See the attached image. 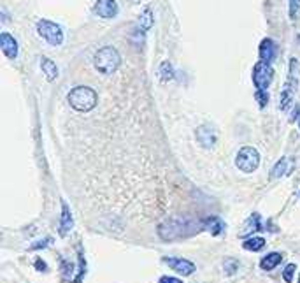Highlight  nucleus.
I'll list each match as a JSON object with an SVG mask.
<instances>
[{
    "label": "nucleus",
    "instance_id": "obj_1",
    "mask_svg": "<svg viewBox=\"0 0 300 283\" xmlns=\"http://www.w3.org/2000/svg\"><path fill=\"white\" fill-rule=\"evenodd\" d=\"M67 101H69V104L72 106L76 111L88 113L97 106L98 95H97V91L90 86H76L69 91Z\"/></svg>",
    "mask_w": 300,
    "mask_h": 283
},
{
    "label": "nucleus",
    "instance_id": "obj_2",
    "mask_svg": "<svg viewBox=\"0 0 300 283\" xmlns=\"http://www.w3.org/2000/svg\"><path fill=\"white\" fill-rule=\"evenodd\" d=\"M93 64H95V69H97L98 72H102V74H113V72H116L118 67H120L121 57L116 48L104 46L95 53Z\"/></svg>",
    "mask_w": 300,
    "mask_h": 283
},
{
    "label": "nucleus",
    "instance_id": "obj_3",
    "mask_svg": "<svg viewBox=\"0 0 300 283\" xmlns=\"http://www.w3.org/2000/svg\"><path fill=\"white\" fill-rule=\"evenodd\" d=\"M37 34L44 40L51 44V46H60L64 42V30L58 23L49 20H39L37 21Z\"/></svg>",
    "mask_w": 300,
    "mask_h": 283
},
{
    "label": "nucleus",
    "instance_id": "obj_4",
    "mask_svg": "<svg viewBox=\"0 0 300 283\" xmlns=\"http://www.w3.org/2000/svg\"><path fill=\"white\" fill-rule=\"evenodd\" d=\"M235 165L242 172L257 171L258 165H260V153H258V150L253 148V146H244V148H240L235 157Z\"/></svg>",
    "mask_w": 300,
    "mask_h": 283
},
{
    "label": "nucleus",
    "instance_id": "obj_5",
    "mask_svg": "<svg viewBox=\"0 0 300 283\" xmlns=\"http://www.w3.org/2000/svg\"><path fill=\"white\" fill-rule=\"evenodd\" d=\"M274 78V69L267 62H258L253 69V83L257 86V91H267Z\"/></svg>",
    "mask_w": 300,
    "mask_h": 283
},
{
    "label": "nucleus",
    "instance_id": "obj_6",
    "mask_svg": "<svg viewBox=\"0 0 300 283\" xmlns=\"http://www.w3.org/2000/svg\"><path fill=\"white\" fill-rule=\"evenodd\" d=\"M164 262L169 267H172L176 273L184 274V276H190L195 273V264L190 262L186 259H177V257H164Z\"/></svg>",
    "mask_w": 300,
    "mask_h": 283
},
{
    "label": "nucleus",
    "instance_id": "obj_7",
    "mask_svg": "<svg viewBox=\"0 0 300 283\" xmlns=\"http://www.w3.org/2000/svg\"><path fill=\"white\" fill-rule=\"evenodd\" d=\"M181 223L177 220H167L158 227V234H160L162 240L169 241V240H176L177 236H181Z\"/></svg>",
    "mask_w": 300,
    "mask_h": 283
},
{
    "label": "nucleus",
    "instance_id": "obj_8",
    "mask_svg": "<svg viewBox=\"0 0 300 283\" xmlns=\"http://www.w3.org/2000/svg\"><path fill=\"white\" fill-rule=\"evenodd\" d=\"M95 13L104 20H113L118 14V4L116 0H97L95 4Z\"/></svg>",
    "mask_w": 300,
    "mask_h": 283
},
{
    "label": "nucleus",
    "instance_id": "obj_9",
    "mask_svg": "<svg viewBox=\"0 0 300 283\" xmlns=\"http://www.w3.org/2000/svg\"><path fill=\"white\" fill-rule=\"evenodd\" d=\"M0 48H2L4 55H6L9 60H14L18 57V40L13 37L7 32L0 34Z\"/></svg>",
    "mask_w": 300,
    "mask_h": 283
},
{
    "label": "nucleus",
    "instance_id": "obj_10",
    "mask_svg": "<svg viewBox=\"0 0 300 283\" xmlns=\"http://www.w3.org/2000/svg\"><path fill=\"white\" fill-rule=\"evenodd\" d=\"M197 141L204 148H213L216 143V132L211 125H200L197 128Z\"/></svg>",
    "mask_w": 300,
    "mask_h": 283
},
{
    "label": "nucleus",
    "instance_id": "obj_11",
    "mask_svg": "<svg viewBox=\"0 0 300 283\" xmlns=\"http://www.w3.org/2000/svg\"><path fill=\"white\" fill-rule=\"evenodd\" d=\"M204 229L209 230L213 236H220V234L225 232V222L220 218V216H207L202 222Z\"/></svg>",
    "mask_w": 300,
    "mask_h": 283
},
{
    "label": "nucleus",
    "instance_id": "obj_12",
    "mask_svg": "<svg viewBox=\"0 0 300 283\" xmlns=\"http://www.w3.org/2000/svg\"><path fill=\"white\" fill-rule=\"evenodd\" d=\"M276 51H277V46H276V42H274L272 39H264L260 42V58H262V62L270 64V60L276 57Z\"/></svg>",
    "mask_w": 300,
    "mask_h": 283
},
{
    "label": "nucleus",
    "instance_id": "obj_13",
    "mask_svg": "<svg viewBox=\"0 0 300 283\" xmlns=\"http://www.w3.org/2000/svg\"><path fill=\"white\" fill-rule=\"evenodd\" d=\"M74 222H72V215H70V209L67 206L65 201H62V218H60V234L67 236L69 230L72 229Z\"/></svg>",
    "mask_w": 300,
    "mask_h": 283
},
{
    "label": "nucleus",
    "instance_id": "obj_14",
    "mask_svg": "<svg viewBox=\"0 0 300 283\" xmlns=\"http://www.w3.org/2000/svg\"><path fill=\"white\" fill-rule=\"evenodd\" d=\"M257 230H262L260 215H258V213H253V215H251L249 218L246 220V223H244V227H242V230H240L239 236L246 238L247 234H253V232H257Z\"/></svg>",
    "mask_w": 300,
    "mask_h": 283
},
{
    "label": "nucleus",
    "instance_id": "obj_15",
    "mask_svg": "<svg viewBox=\"0 0 300 283\" xmlns=\"http://www.w3.org/2000/svg\"><path fill=\"white\" fill-rule=\"evenodd\" d=\"M40 69H42V72L46 74V79L47 81H55L58 76V67L57 64H55L53 60H49L47 57H42L40 58Z\"/></svg>",
    "mask_w": 300,
    "mask_h": 283
},
{
    "label": "nucleus",
    "instance_id": "obj_16",
    "mask_svg": "<svg viewBox=\"0 0 300 283\" xmlns=\"http://www.w3.org/2000/svg\"><path fill=\"white\" fill-rule=\"evenodd\" d=\"M281 253H276V252H272V253H269L267 257H264L262 259V262H260V267L264 271H270V269H274V267L277 266V264L281 262Z\"/></svg>",
    "mask_w": 300,
    "mask_h": 283
},
{
    "label": "nucleus",
    "instance_id": "obj_17",
    "mask_svg": "<svg viewBox=\"0 0 300 283\" xmlns=\"http://www.w3.org/2000/svg\"><path fill=\"white\" fill-rule=\"evenodd\" d=\"M242 246L247 252H260L265 246V240L264 238H249V240H246L242 243Z\"/></svg>",
    "mask_w": 300,
    "mask_h": 283
},
{
    "label": "nucleus",
    "instance_id": "obj_18",
    "mask_svg": "<svg viewBox=\"0 0 300 283\" xmlns=\"http://www.w3.org/2000/svg\"><path fill=\"white\" fill-rule=\"evenodd\" d=\"M291 102H293V91H291V86H290V83H288L286 86H284L283 95H281V104H279L281 111H288Z\"/></svg>",
    "mask_w": 300,
    "mask_h": 283
},
{
    "label": "nucleus",
    "instance_id": "obj_19",
    "mask_svg": "<svg viewBox=\"0 0 300 283\" xmlns=\"http://www.w3.org/2000/svg\"><path fill=\"white\" fill-rule=\"evenodd\" d=\"M286 165H288L286 159H281V160L277 162V164L272 167V171H270V178H279V176H283L284 172H286Z\"/></svg>",
    "mask_w": 300,
    "mask_h": 283
},
{
    "label": "nucleus",
    "instance_id": "obj_20",
    "mask_svg": "<svg viewBox=\"0 0 300 283\" xmlns=\"http://www.w3.org/2000/svg\"><path fill=\"white\" fill-rule=\"evenodd\" d=\"M160 78H162V81H165V83L170 79H174V69L169 62H164V64L160 65Z\"/></svg>",
    "mask_w": 300,
    "mask_h": 283
},
{
    "label": "nucleus",
    "instance_id": "obj_21",
    "mask_svg": "<svg viewBox=\"0 0 300 283\" xmlns=\"http://www.w3.org/2000/svg\"><path fill=\"white\" fill-rule=\"evenodd\" d=\"M139 23L144 30L151 28V25H153V14H151V9H144V13L140 14V18H139Z\"/></svg>",
    "mask_w": 300,
    "mask_h": 283
},
{
    "label": "nucleus",
    "instance_id": "obj_22",
    "mask_svg": "<svg viewBox=\"0 0 300 283\" xmlns=\"http://www.w3.org/2000/svg\"><path fill=\"white\" fill-rule=\"evenodd\" d=\"M300 16V0H290V18L291 21H297Z\"/></svg>",
    "mask_w": 300,
    "mask_h": 283
},
{
    "label": "nucleus",
    "instance_id": "obj_23",
    "mask_svg": "<svg viewBox=\"0 0 300 283\" xmlns=\"http://www.w3.org/2000/svg\"><path fill=\"white\" fill-rule=\"evenodd\" d=\"M223 269H225V273H227V274H233L237 269H239V262H237L235 259H227V260H225V264H223Z\"/></svg>",
    "mask_w": 300,
    "mask_h": 283
},
{
    "label": "nucleus",
    "instance_id": "obj_24",
    "mask_svg": "<svg viewBox=\"0 0 300 283\" xmlns=\"http://www.w3.org/2000/svg\"><path fill=\"white\" fill-rule=\"evenodd\" d=\"M293 274H295V264H288V266L284 267V271H283L284 281L290 283L291 280H293Z\"/></svg>",
    "mask_w": 300,
    "mask_h": 283
},
{
    "label": "nucleus",
    "instance_id": "obj_25",
    "mask_svg": "<svg viewBox=\"0 0 300 283\" xmlns=\"http://www.w3.org/2000/svg\"><path fill=\"white\" fill-rule=\"evenodd\" d=\"M255 99L258 101L260 108H265L267 102H269V93H267V91H257V93H255Z\"/></svg>",
    "mask_w": 300,
    "mask_h": 283
},
{
    "label": "nucleus",
    "instance_id": "obj_26",
    "mask_svg": "<svg viewBox=\"0 0 300 283\" xmlns=\"http://www.w3.org/2000/svg\"><path fill=\"white\" fill-rule=\"evenodd\" d=\"M51 241H53V240H51V238H46V240H42V241H37V243H35V245H32V246H30V248H32V250H39V248H46V246H47V245H49V243H51Z\"/></svg>",
    "mask_w": 300,
    "mask_h": 283
},
{
    "label": "nucleus",
    "instance_id": "obj_27",
    "mask_svg": "<svg viewBox=\"0 0 300 283\" xmlns=\"http://www.w3.org/2000/svg\"><path fill=\"white\" fill-rule=\"evenodd\" d=\"M158 283H183V281L177 280V278H172V276H162Z\"/></svg>",
    "mask_w": 300,
    "mask_h": 283
},
{
    "label": "nucleus",
    "instance_id": "obj_28",
    "mask_svg": "<svg viewBox=\"0 0 300 283\" xmlns=\"http://www.w3.org/2000/svg\"><path fill=\"white\" fill-rule=\"evenodd\" d=\"M35 269H39V271H47L46 262H44V260H40V259H37V260H35Z\"/></svg>",
    "mask_w": 300,
    "mask_h": 283
},
{
    "label": "nucleus",
    "instance_id": "obj_29",
    "mask_svg": "<svg viewBox=\"0 0 300 283\" xmlns=\"http://www.w3.org/2000/svg\"><path fill=\"white\" fill-rule=\"evenodd\" d=\"M298 127H300V116H298Z\"/></svg>",
    "mask_w": 300,
    "mask_h": 283
},
{
    "label": "nucleus",
    "instance_id": "obj_30",
    "mask_svg": "<svg viewBox=\"0 0 300 283\" xmlns=\"http://www.w3.org/2000/svg\"><path fill=\"white\" fill-rule=\"evenodd\" d=\"M298 283H300V276H298Z\"/></svg>",
    "mask_w": 300,
    "mask_h": 283
}]
</instances>
